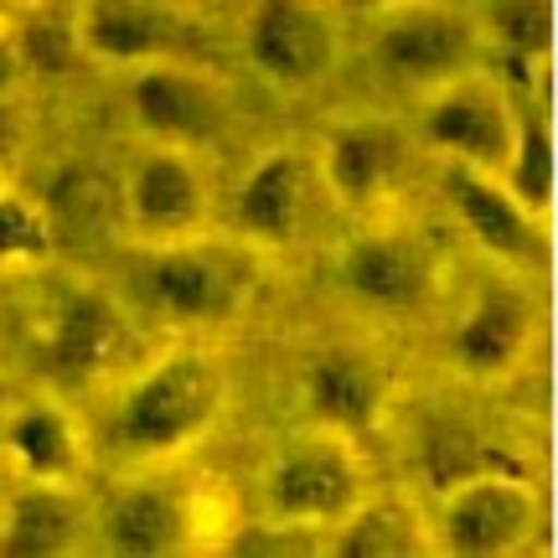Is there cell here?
<instances>
[{
  "label": "cell",
  "mask_w": 558,
  "mask_h": 558,
  "mask_svg": "<svg viewBox=\"0 0 558 558\" xmlns=\"http://www.w3.org/2000/svg\"><path fill=\"white\" fill-rule=\"evenodd\" d=\"M228 378L207 352H171L145 367L120 403V439L135 456H177L222 414Z\"/></svg>",
  "instance_id": "6da1fadb"
},
{
  "label": "cell",
  "mask_w": 558,
  "mask_h": 558,
  "mask_svg": "<svg viewBox=\"0 0 558 558\" xmlns=\"http://www.w3.org/2000/svg\"><path fill=\"white\" fill-rule=\"evenodd\" d=\"M254 284V264L239 243H213L192 233V239L150 243V254L140 264V290L160 316L192 320V326H213L243 311Z\"/></svg>",
  "instance_id": "7a4b0ae2"
},
{
  "label": "cell",
  "mask_w": 558,
  "mask_h": 558,
  "mask_svg": "<svg viewBox=\"0 0 558 558\" xmlns=\"http://www.w3.org/2000/svg\"><path fill=\"white\" fill-rule=\"evenodd\" d=\"M543 522L538 492L518 465H486L450 481L439 507L435 543L456 558H507L522 554Z\"/></svg>",
  "instance_id": "3957f363"
},
{
  "label": "cell",
  "mask_w": 558,
  "mask_h": 558,
  "mask_svg": "<svg viewBox=\"0 0 558 558\" xmlns=\"http://www.w3.org/2000/svg\"><path fill=\"white\" fill-rule=\"evenodd\" d=\"M264 497H269V518L284 527H300V533L337 527L362 501V465L352 456V435L316 429L284 445L269 465Z\"/></svg>",
  "instance_id": "277c9868"
},
{
  "label": "cell",
  "mask_w": 558,
  "mask_h": 558,
  "mask_svg": "<svg viewBox=\"0 0 558 558\" xmlns=\"http://www.w3.org/2000/svg\"><path fill=\"white\" fill-rule=\"evenodd\" d=\"M373 52H378L383 73H393L399 83L439 88L481 62V26L456 5L399 0V5H383Z\"/></svg>",
  "instance_id": "5b68a950"
},
{
  "label": "cell",
  "mask_w": 558,
  "mask_h": 558,
  "mask_svg": "<svg viewBox=\"0 0 558 558\" xmlns=\"http://www.w3.org/2000/svg\"><path fill=\"white\" fill-rule=\"evenodd\" d=\"M518 104L507 99L497 78H486L481 68L460 73V78L429 88L424 104V145L465 166H486L501 171V160L518 140Z\"/></svg>",
  "instance_id": "8992f818"
},
{
  "label": "cell",
  "mask_w": 558,
  "mask_h": 558,
  "mask_svg": "<svg viewBox=\"0 0 558 558\" xmlns=\"http://www.w3.org/2000/svg\"><path fill=\"white\" fill-rule=\"evenodd\" d=\"M341 279L373 311L414 316L439 290V248L418 228H367L341 248Z\"/></svg>",
  "instance_id": "52a82bcc"
},
{
  "label": "cell",
  "mask_w": 558,
  "mask_h": 558,
  "mask_svg": "<svg viewBox=\"0 0 558 558\" xmlns=\"http://www.w3.org/2000/svg\"><path fill=\"white\" fill-rule=\"evenodd\" d=\"M445 197L456 207L460 228L492 254V259L512 264L522 275H533L548 264V228L527 202L512 197V186L486 171V166H465V160H445Z\"/></svg>",
  "instance_id": "ba28073f"
},
{
  "label": "cell",
  "mask_w": 558,
  "mask_h": 558,
  "mask_svg": "<svg viewBox=\"0 0 558 558\" xmlns=\"http://www.w3.org/2000/svg\"><path fill=\"white\" fill-rule=\"evenodd\" d=\"M243 47L264 78L284 88H311L337 68L341 32L320 0H254Z\"/></svg>",
  "instance_id": "9c48e42d"
},
{
  "label": "cell",
  "mask_w": 558,
  "mask_h": 558,
  "mask_svg": "<svg viewBox=\"0 0 558 558\" xmlns=\"http://www.w3.org/2000/svg\"><path fill=\"white\" fill-rule=\"evenodd\" d=\"M130 114L156 145H181V150L213 145L228 130L222 88L181 58L140 62V73L130 78Z\"/></svg>",
  "instance_id": "30bf717a"
},
{
  "label": "cell",
  "mask_w": 558,
  "mask_h": 558,
  "mask_svg": "<svg viewBox=\"0 0 558 558\" xmlns=\"http://www.w3.org/2000/svg\"><path fill=\"white\" fill-rule=\"evenodd\" d=\"M320 197H326V186H320L316 156L300 145H279L243 177L239 197H233V222L248 243L284 248L311 228Z\"/></svg>",
  "instance_id": "8fae6325"
},
{
  "label": "cell",
  "mask_w": 558,
  "mask_h": 558,
  "mask_svg": "<svg viewBox=\"0 0 558 558\" xmlns=\"http://www.w3.org/2000/svg\"><path fill=\"white\" fill-rule=\"evenodd\" d=\"M120 207H124V222L145 243H171V239L202 233L213 197H207V177L197 171L192 150L156 145L120 186Z\"/></svg>",
  "instance_id": "7c38bea8"
},
{
  "label": "cell",
  "mask_w": 558,
  "mask_h": 558,
  "mask_svg": "<svg viewBox=\"0 0 558 558\" xmlns=\"http://www.w3.org/2000/svg\"><path fill=\"white\" fill-rule=\"evenodd\" d=\"M130 352V320L104 290H68L47 320L41 357L68 383H94L114 373V362Z\"/></svg>",
  "instance_id": "4fadbf2b"
},
{
  "label": "cell",
  "mask_w": 558,
  "mask_h": 558,
  "mask_svg": "<svg viewBox=\"0 0 558 558\" xmlns=\"http://www.w3.org/2000/svg\"><path fill=\"white\" fill-rule=\"evenodd\" d=\"M305 403L320 429L373 435L388 414V367L362 347H326L305 367Z\"/></svg>",
  "instance_id": "5bb4252c"
},
{
  "label": "cell",
  "mask_w": 558,
  "mask_h": 558,
  "mask_svg": "<svg viewBox=\"0 0 558 558\" xmlns=\"http://www.w3.org/2000/svg\"><path fill=\"white\" fill-rule=\"evenodd\" d=\"M320 186L326 197H337L341 207H378L403 177V140L399 130H388L378 120H352L337 124L326 145H320Z\"/></svg>",
  "instance_id": "9a60e30c"
},
{
  "label": "cell",
  "mask_w": 558,
  "mask_h": 558,
  "mask_svg": "<svg viewBox=\"0 0 558 558\" xmlns=\"http://www.w3.org/2000/svg\"><path fill=\"white\" fill-rule=\"evenodd\" d=\"M78 41L99 62H160V58H186V21L166 11L160 0H88L78 21Z\"/></svg>",
  "instance_id": "2e32d148"
},
{
  "label": "cell",
  "mask_w": 558,
  "mask_h": 558,
  "mask_svg": "<svg viewBox=\"0 0 558 558\" xmlns=\"http://www.w3.org/2000/svg\"><path fill=\"white\" fill-rule=\"evenodd\" d=\"M99 533L104 548L124 558H171L197 543V518H192V501L171 492L166 481H145L109 501Z\"/></svg>",
  "instance_id": "e0dca14e"
},
{
  "label": "cell",
  "mask_w": 558,
  "mask_h": 558,
  "mask_svg": "<svg viewBox=\"0 0 558 558\" xmlns=\"http://www.w3.org/2000/svg\"><path fill=\"white\" fill-rule=\"evenodd\" d=\"M533 326H538V311H533V300L522 295V290H507V284L486 290L460 316L456 337H450V357L471 378H501L533 347Z\"/></svg>",
  "instance_id": "ac0fdd59"
},
{
  "label": "cell",
  "mask_w": 558,
  "mask_h": 558,
  "mask_svg": "<svg viewBox=\"0 0 558 558\" xmlns=\"http://www.w3.org/2000/svg\"><path fill=\"white\" fill-rule=\"evenodd\" d=\"M83 538V512L62 481H32L0 512V558H62Z\"/></svg>",
  "instance_id": "d6986e66"
},
{
  "label": "cell",
  "mask_w": 558,
  "mask_h": 558,
  "mask_svg": "<svg viewBox=\"0 0 558 558\" xmlns=\"http://www.w3.org/2000/svg\"><path fill=\"white\" fill-rule=\"evenodd\" d=\"M337 543L331 554L337 558H424V554H439L435 543V527L424 522L414 501H399V497H362L347 518L331 527Z\"/></svg>",
  "instance_id": "ffe728a7"
},
{
  "label": "cell",
  "mask_w": 558,
  "mask_h": 558,
  "mask_svg": "<svg viewBox=\"0 0 558 558\" xmlns=\"http://www.w3.org/2000/svg\"><path fill=\"white\" fill-rule=\"evenodd\" d=\"M5 445H11V456L16 465L26 471L32 481H73L78 471V429H73V418L52 409V403H32V409H21L11 424H5Z\"/></svg>",
  "instance_id": "44dd1931"
},
{
  "label": "cell",
  "mask_w": 558,
  "mask_h": 558,
  "mask_svg": "<svg viewBox=\"0 0 558 558\" xmlns=\"http://www.w3.org/2000/svg\"><path fill=\"white\" fill-rule=\"evenodd\" d=\"M507 186H512V197L527 202L538 218L554 213V186H558V166H554V124L543 120V109H522L518 114V140H512V150L501 160L497 171Z\"/></svg>",
  "instance_id": "7402d4cb"
},
{
  "label": "cell",
  "mask_w": 558,
  "mask_h": 558,
  "mask_svg": "<svg viewBox=\"0 0 558 558\" xmlns=\"http://www.w3.org/2000/svg\"><path fill=\"white\" fill-rule=\"evenodd\" d=\"M114 207H120V186H109L99 171H68V177H58L52 192L41 197V213H47L52 239H62L68 228H73V233H99L104 222L114 218Z\"/></svg>",
  "instance_id": "603a6c76"
},
{
  "label": "cell",
  "mask_w": 558,
  "mask_h": 558,
  "mask_svg": "<svg viewBox=\"0 0 558 558\" xmlns=\"http://www.w3.org/2000/svg\"><path fill=\"white\" fill-rule=\"evenodd\" d=\"M492 37L518 58H548L554 52V0H497Z\"/></svg>",
  "instance_id": "cb8c5ba5"
},
{
  "label": "cell",
  "mask_w": 558,
  "mask_h": 558,
  "mask_svg": "<svg viewBox=\"0 0 558 558\" xmlns=\"http://www.w3.org/2000/svg\"><path fill=\"white\" fill-rule=\"evenodd\" d=\"M52 248H58V239L47 228L41 202L5 192L0 197V264H41Z\"/></svg>",
  "instance_id": "d4e9b609"
},
{
  "label": "cell",
  "mask_w": 558,
  "mask_h": 558,
  "mask_svg": "<svg viewBox=\"0 0 558 558\" xmlns=\"http://www.w3.org/2000/svg\"><path fill=\"white\" fill-rule=\"evenodd\" d=\"M26 68H32L26 41H21L16 32H5V26H0V99H5V94H16L21 78H26Z\"/></svg>",
  "instance_id": "484cf974"
},
{
  "label": "cell",
  "mask_w": 558,
  "mask_h": 558,
  "mask_svg": "<svg viewBox=\"0 0 558 558\" xmlns=\"http://www.w3.org/2000/svg\"><path fill=\"white\" fill-rule=\"evenodd\" d=\"M352 5H367V11H383V5H399V0H352Z\"/></svg>",
  "instance_id": "4316f807"
}]
</instances>
